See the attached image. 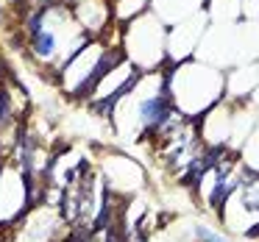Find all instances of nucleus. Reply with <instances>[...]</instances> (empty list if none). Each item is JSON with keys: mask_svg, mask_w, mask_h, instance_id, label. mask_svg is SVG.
<instances>
[{"mask_svg": "<svg viewBox=\"0 0 259 242\" xmlns=\"http://www.w3.org/2000/svg\"><path fill=\"white\" fill-rule=\"evenodd\" d=\"M123 62H125L123 47H117V45L103 47L101 56H98V59H95V64H92V70L78 81V86L73 89V95H75V98H90L92 92H95L98 86L103 84V78H106L109 73H114L117 67H123Z\"/></svg>", "mask_w": 259, "mask_h": 242, "instance_id": "1", "label": "nucleus"}, {"mask_svg": "<svg viewBox=\"0 0 259 242\" xmlns=\"http://www.w3.org/2000/svg\"><path fill=\"white\" fill-rule=\"evenodd\" d=\"M31 51H34L36 59H42V62H48V59L56 53V36H53V31L42 28L39 34L31 36Z\"/></svg>", "mask_w": 259, "mask_h": 242, "instance_id": "2", "label": "nucleus"}, {"mask_svg": "<svg viewBox=\"0 0 259 242\" xmlns=\"http://www.w3.org/2000/svg\"><path fill=\"white\" fill-rule=\"evenodd\" d=\"M12 120V101H9V89L0 86V128Z\"/></svg>", "mask_w": 259, "mask_h": 242, "instance_id": "3", "label": "nucleus"}, {"mask_svg": "<svg viewBox=\"0 0 259 242\" xmlns=\"http://www.w3.org/2000/svg\"><path fill=\"white\" fill-rule=\"evenodd\" d=\"M195 239H198V242H231V239H226V236L209 231L206 225H195Z\"/></svg>", "mask_w": 259, "mask_h": 242, "instance_id": "4", "label": "nucleus"}]
</instances>
